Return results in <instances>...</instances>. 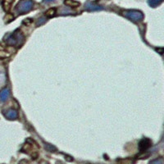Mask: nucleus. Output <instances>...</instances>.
<instances>
[{"label": "nucleus", "mask_w": 164, "mask_h": 164, "mask_svg": "<svg viewBox=\"0 0 164 164\" xmlns=\"http://www.w3.org/2000/svg\"><path fill=\"white\" fill-rule=\"evenodd\" d=\"M151 144H152V142L150 141V139H149L144 138V139H141L139 144V150H140L141 152L145 151V150H147L148 148L151 146Z\"/></svg>", "instance_id": "obj_4"}, {"label": "nucleus", "mask_w": 164, "mask_h": 164, "mask_svg": "<svg viewBox=\"0 0 164 164\" xmlns=\"http://www.w3.org/2000/svg\"><path fill=\"white\" fill-rule=\"evenodd\" d=\"M54 0H44V3H50V2H53Z\"/></svg>", "instance_id": "obj_17"}, {"label": "nucleus", "mask_w": 164, "mask_h": 164, "mask_svg": "<svg viewBox=\"0 0 164 164\" xmlns=\"http://www.w3.org/2000/svg\"><path fill=\"white\" fill-rule=\"evenodd\" d=\"M8 97H9V90L8 88H4V90H2L0 92V101L5 102Z\"/></svg>", "instance_id": "obj_8"}, {"label": "nucleus", "mask_w": 164, "mask_h": 164, "mask_svg": "<svg viewBox=\"0 0 164 164\" xmlns=\"http://www.w3.org/2000/svg\"><path fill=\"white\" fill-rule=\"evenodd\" d=\"M149 164H163V158H156L151 161Z\"/></svg>", "instance_id": "obj_13"}, {"label": "nucleus", "mask_w": 164, "mask_h": 164, "mask_svg": "<svg viewBox=\"0 0 164 164\" xmlns=\"http://www.w3.org/2000/svg\"><path fill=\"white\" fill-rule=\"evenodd\" d=\"M85 8L87 11L89 12H95V11H101L102 10V7L97 5L94 3H91V2H87L85 5Z\"/></svg>", "instance_id": "obj_5"}, {"label": "nucleus", "mask_w": 164, "mask_h": 164, "mask_svg": "<svg viewBox=\"0 0 164 164\" xmlns=\"http://www.w3.org/2000/svg\"><path fill=\"white\" fill-rule=\"evenodd\" d=\"M119 164H134V161L130 159V158H127V159H122L119 162Z\"/></svg>", "instance_id": "obj_14"}, {"label": "nucleus", "mask_w": 164, "mask_h": 164, "mask_svg": "<svg viewBox=\"0 0 164 164\" xmlns=\"http://www.w3.org/2000/svg\"><path fill=\"white\" fill-rule=\"evenodd\" d=\"M13 2V0H4V8L5 9V11H9V9L11 8L12 3Z\"/></svg>", "instance_id": "obj_11"}, {"label": "nucleus", "mask_w": 164, "mask_h": 164, "mask_svg": "<svg viewBox=\"0 0 164 164\" xmlns=\"http://www.w3.org/2000/svg\"><path fill=\"white\" fill-rule=\"evenodd\" d=\"M123 15L127 17L128 19H130L132 21H139V20H143L144 19V14L139 11L137 10H128V11H125L123 12Z\"/></svg>", "instance_id": "obj_3"}, {"label": "nucleus", "mask_w": 164, "mask_h": 164, "mask_svg": "<svg viewBox=\"0 0 164 164\" xmlns=\"http://www.w3.org/2000/svg\"><path fill=\"white\" fill-rule=\"evenodd\" d=\"M64 4L66 5V6H68V7H71V8H77L81 5V4L79 2L75 1V0H65Z\"/></svg>", "instance_id": "obj_9"}, {"label": "nucleus", "mask_w": 164, "mask_h": 164, "mask_svg": "<svg viewBox=\"0 0 164 164\" xmlns=\"http://www.w3.org/2000/svg\"><path fill=\"white\" fill-rule=\"evenodd\" d=\"M23 41H24V36L20 33L19 30H17L15 32L12 33V35H9L6 38L7 45H10V46H13V47L20 46L23 43Z\"/></svg>", "instance_id": "obj_1"}, {"label": "nucleus", "mask_w": 164, "mask_h": 164, "mask_svg": "<svg viewBox=\"0 0 164 164\" xmlns=\"http://www.w3.org/2000/svg\"><path fill=\"white\" fill-rule=\"evenodd\" d=\"M163 0H148V5L152 7V8H155V7H158V5L163 3Z\"/></svg>", "instance_id": "obj_10"}, {"label": "nucleus", "mask_w": 164, "mask_h": 164, "mask_svg": "<svg viewBox=\"0 0 164 164\" xmlns=\"http://www.w3.org/2000/svg\"><path fill=\"white\" fill-rule=\"evenodd\" d=\"M32 7V0H20L16 5V9L17 12H19L20 14H24V13H26L29 11H30Z\"/></svg>", "instance_id": "obj_2"}, {"label": "nucleus", "mask_w": 164, "mask_h": 164, "mask_svg": "<svg viewBox=\"0 0 164 164\" xmlns=\"http://www.w3.org/2000/svg\"><path fill=\"white\" fill-rule=\"evenodd\" d=\"M55 13H56V9L55 8H50V9H49L47 12H45V15L47 16H49V17H51V16H54Z\"/></svg>", "instance_id": "obj_12"}, {"label": "nucleus", "mask_w": 164, "mask_h": 164, "mask_svg": "<svg viewBox=\"0 0 164 164\" xmlns=\"http://www.w3.org/2000/svg\"><path fill=\"white\" fill-rule=\"evenodd\" d=\"M45 19L44 18H41V19H40L39 20V22L37 23V25H41V24H43V23H45Z\"/></svg>", "instance_id": "obj_16"}, {"label": "nucleus", "mask_w": 164, "mask_h": 164, "mask_svg": "<svg viewBox=\"0 0 164 164\" xmlns=\"http://www.w3.org/2000/svg\"><path fill=\"white\" fill-rule=\"evenodd\" d=\"M45 148H46L47 150H49V151L51 152H55L56 150H57V148L54 147L53 145H52V144H45Z\"/></svg>", "instance_id": "obj_15"}, {"label": "nucleus", "mask_w": 164, "mask_h": 164, "mask_svg": "<svg viewBox=\"0 0 164 164\" xmlns=\"http://www.w3.org/2000/svg\"><path fill=\"white\" fill-rule=\"evenodd\" d=\"M4 116L9 120H14L17 118V112L14 109H9L4 112Z\"/></svg>", "instance_id": "obj_7"}, {"label": "nucleus", "mask_w": 164, "mask_h": 164, "mask_svg": "<svg viewBox=\"0 0 164 164\" xmlns=\"http://www.w3.org/2000/svg\"><path fill=\"white\" fill-rule=\"evenodd\" d=\"M11 54H12V52L9 50V49H7V47L0 44V59H4V58L10 57Z\"/></svg>", "instance_id": "obj_6"}]
</instances>
